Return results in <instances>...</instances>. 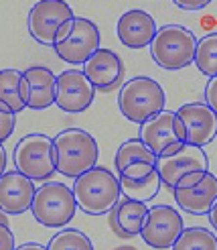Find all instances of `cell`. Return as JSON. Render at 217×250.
I'll list each match as a JSON object with an SVG mask.
<instances>
[{
  "instance_id": "obj_27",
  "label": "cell",
  "mask_w": 217,
  "mask_h": 250,
  "mask_svg": "<svg viewBox=\"0 0 217 250\" xmlns=\"http://www.w3.org/2000/svg\"><path fill=\"white\" fill-rule=\"evenodd\" d=\"M205 104L217 114V76L209 78V82L205 85Z\"/></svg>"
},
{
  "instance_id": "obj_23",
  "label": "cell",
  "mask_w": 217,
  "mask_h": 250,
  "mask_svg": "<svg viewBox=\"0 0 217 250\" xmlns=\"http://www.w3.org/2000/svg\"><path fill=\"white\" fill-rule=\"evenodd\" d=\"M171 250H217V236L203 226L183 228Z\"/></svg>"
},
{
  "instance_id": "obj_26",
  "label": "cell",
  "mask_w": 217,
  "mask_h": 250,
  "mask_svg": "<svg viewBox=\"0 0 217 250\" xmlns=\"http://www.w3.org/2000/svg\"><path fill=\"white\" fill-rule=\"evenodd\" d=\"M17 126V114H10V112L0 110V143L8 141Z\"/></svg>"
},
{
  "instance_id": "obj_19",
  "label": "cell",
  "mask_w": 217,
  "mask_h": 250,
  "mask_svg": "<svg viewBox=\"0 0 217 250\" xmlns=\"http://www.w3.org/2000/svg\"><path fill=\"white\" fill-rule=\"evenodd\" d=\"M24 82H27V108L31 110H45L55 104L57 96V76L49 67L33 65L22 71Z\"/></svg>"
},
{
  "instance_id": "obj_10",
  "label": "cell",
  "mask_w": 217,
  "mask_h": 250,
  "mask_svg": "<svg viewBox=\"0 0 217 250\" xmlns=\"http://www.w3.org/2000/svg\"><path fill=\"white\" fill-rule=\"evenodd\" d=\"M99 41H101V35H99L98 24L89 19L75 17L71 33L63 41L55 43L53 49L65 63L83 65L99 49Z\"/></svg>"
},
{
  "instance_id": "obj_25",
  "label": "cell",
  "mask_w": 217,
  "mask_h": 250,
  "mask_svg": "<svg viewBox=\"0 0 217 250\" xmlns=\"http://www.w3.org/2000/svg\"><path fill=\"white\" fill-rule=\"evenodd\" d=\"M47 250H94V244L81 230L63 228L49 240Z\"/></svg>"
},
{
  "instance_id": "obj_1",
  "label": "cell",
  "mask_w": 217,
  "mask_h": 250,
  "mask_svg": "<svg viewBox=\"0 0 217 250\" xmlns=\"http://www.w3.org/2000/svg\"><path fill=\"white\" fill-rule=\"evenodd\" d=\"M71 189L75 195V202H78V208L89 216L108 214L122 197L120 179L110 169L98 165L81 173L79 177H75Z\"/></svg>"
},
{
  "instance_id": "obj_28",
  "label": "cell",
  "mask_w": 217,
  "mask_h": 250,
  "mask_svg": "<svg viewBox=\"0 0 217 250\" xmlns=\"http://www.w3.org/2000/svg\"><path fill=\"white\" fill-rule=\"evenodd\" d=\"M15 236H12L10 228L0 224V250H15Z\"/></svg>"
},
{
  "instance_id": "obj_6",
  "label": "cell",
  "mask_w": 217,
  "mask_h": 250,
  "mask_svg": "<svg viewBox=\"0 0 217 250\" xmlns=\"http://www.w3.org/2000/svg\"><path fill=\"white\" fill-rule=\"evenodd\" d=\"M31 211L33 218L47 228H65L78 211V202L71 187L59 181H49L35 191Z\"/></svg>"
},
{
  "instance_id": "obj_29",
  "label": "cell",
  "mask_w": 217,
  "mask_h": 250,
  "mask_svg": "<svg viewBox=\"0 0 217 250\" xmlns=\"http://www.w3.org/2000/svg\"><path fill=\"white\" fill-rule=\"evenodd\" d=\"M173 2L181 10H203L207 4H211V0H173Z\"/></svg>"
},
{
  "instance_id": "obj_14",
  "label": "cell",
  "mask_w": 217,
  "mask_h": 250,
  "mask_svg": "<svg viewBox=\"0 0 217 250\" xmlns=\"http://www.w3.org/2000/svg\"><path fill=\"white\" fill-rule=\"evenodd\" d=\"M37 187L33 179L20 171H4L0 175V209L6 216H19L31 209Z\"/></svg>"
},
{
  "instance_id": "obj_5",
  "label": "cell",
  "mask_w": 217,
  "mask_h": 250,
  "mask_svg": "<svg viewBox=\"0 0 217 250\" xmlns=\"http://www.w3.org/2000/svg\"><path fill=\"white\" fill-rule=\"evenodd\" d=\"M157 171L160 175L162 185L169 189L191 187L205 177V173L209 171V161L203 146L185 143L177 153L169 157H158Z\"/></svg>"
},
{
  "instance_id": "obj_35",
  "label": "cell",
  "mask_w": 217,
  "mask_h": 250,
  "mask_svg": "<svg viewBox=\"0 0 217 250\" xmlns=\"http://www.w3.org/2000/svg\"><path fill=\"white\" fill-rule=\"evenodd\" d=\"M114 250H138V248H134V246H116Z\"/></svg>"
},
{
  "instance_id": "obj_21",
  "label": "cell",
  "mask_w": 217,
  "mask_h": 250,
  "mask_svg": "<svg viewBox=\"0 0 217 250\" xmlns=\"http://www.w3.org/2000/svg\"><path fill=\"white\" fill-rule=\"evenodd\" d=\"M120 179V189L124 197H130V199H138V202H150L155 199L158 189H160V175L157 171V167H152L146 173H140V175H118Z\"/></svg>"
},
{
  "instance_id": "obj_16",
  "label": "cell",
  "mask_w": 217,
  "mask_h": 250,
  "mask_svg": "<svg viewBox=\"0 0 217 250\" xmlns=\"http://www.w3.org/2000/svg\"><path fill=\"white\" fill-rule=\"evenodd\" d=\"M157 22L146 10L132 8L118 19L116 33L122 45L128 49H144L157 35Z\"/></svg>"
},
{
  "instance_id": "obj_33",
  "label": "cell",
  "mask_w": 217,
  "mask_h": 250,
  "mask_svg": "<svg viewBox=\"0 0 217 250\" xmlns=\"http://www.w3.org/2000/svg\"><path fill=\"white\" fill-rule=\"evenodd\" d=\"M4 171H6V151H4L2 143H0V175H2Z\"/></svg>"
},
{
  "instance_id": "obj_24",
  "label": "cell",
  "mask_w": 217,
  "mask_h": 250,
  "mask_svg": "<svg viewBox=\"0 0 217 250\" xmlns=\"http://www.w3.org/2000/svg\"><path fill=\"white\" fill-rule=\"evenodd\" d=\"M193 63L203 76H217V33H207L197 41Z\"/></svg>"
},
{
  "instance_id": "obj_34",
  "label": "cell",
  "mask_w": 217,
  "mask_h": 250,
  "mask_svg": "<svg viewBox=\"0 0 217 250\" xmlns=\"http://www.w3.org/2000/svg\"><path fill=\"white\" fill-rule=\"evenodd\" d=\"M0 224H4V226H8V216L4 214L2 209H0Z\"/></svg>"
},
{
  "instance_id": "obj_4",
  "label": "cell",
  "mask_w": 217,
  "mask_h": 250,
  "mask_svg": "<svg viewBox=\"0 0 217 250\" xmlns=\"http://www.w3.org/2000/svg\"><path fill=\"white\" fill-rule=\"evenodd\" d=\"M150 55L155 63L162 69L178 71L193 63L197 39L195 33L181 27V24H167L157 31L155 39L150 41Z\"/></svg>"
},
{
  "instance_id": "obj_8",
  "label": "cell",
  "mask_w": 217,
  "mask_h": 250,
  "mask_svg": "<svg viewBox=\"0 0 217 250\" xmlns=\"http://www.w3.org/2000/svg\"><path fill=\"white\" fill-rule=\"evenodd\" d=\"M142 143L150 148L155 157H169L185 145V130L178 116L171 110H160L158 114L140 124Z\"/></svg>"
},
{
  "instance_id": "obj_18",
  "label": "cell",
  "mask_w": 217,
  "mask_h": 250,
  "mask_svg": "<svg viewBox=\"0 0 217 250\" xmlns=\"http://www.w3.org/2000/svg\"><path fill=\"white\" fill-rule=\"evenodd\" d=\"M173 193L175 202L181 209L195 216H207L217 199V177L211 171H207L199 183L191 187H177V189H173Z\"/></svg>"
},
{
  "instance_id": "obj_17",
  "label": "cell",
  "mask_w": 217,
  "mask_h": 250,
  "mask_svg": "<svg viewBox=\"0 0 217 250\" xmlns=\"http://www.w3.org/2000/svg\"><path fill=\"white\" fill-rule=\"evenodd\" d=\"M146 214H148L146 202H138V199L122 195L118 204L108 211L110 228L118 238H134V236H140V232H142Z\"/></svg>"
},
{
  "instance_id": "obj_13",
  "label": "cell",
  "mask_w": 217,
  "mask_h": 250,
  "mask_svg": "<svg viewBox=\"0 0 217 250\" xmlns=\"http://www.w3.org/2000/svg\"><path fill=\"white\" fill-rule=\"evenodd\" d=\"M178 116L185 130V143L195 146H205L217 136V114L205 102H191L178 108Z\"/></svg>"
},
{
  "instance_id": "obj_20",
  "label": "cell",
  "mask_w": 217,
  "mask_h": 250,
  "mask_svg": "<svg viewBox=\"0 0 217 250\" xmlns=\"http://www.w3.org/2000/svg\"><path fill=\"white\" fill-rule=\"evenodd\" d=\"M27 82L19 69H0V110L19 114L27 108Z\"/></svg>"
},
{
  "instance_id": "obj_11",
  "label": "cell",
  "mask_w": 217,
  "mask_h": 250,
  "mask_svg": "<svg viewBox=\"0 0 217 250\" xmlns=\"http://www.w3.org/2000/svg\"><path fill=\"white\" fill-rule=\"evenodd\" d=\"M183 228H185L183 216H178V211L175 208L155 206V208H148L146 222H144L140 236H142V240L150 248L164 250L175 244V240L183 232Z\"/></svg>"
},
{
  "instance_id": "obj_7",
  "label": "cell",
  "mask_w": 217,
  "mask_h": 250,
  "mask_svg": "<svg viewBox=\"0 0 217 250\" xmlns=\"http://www.w3.org/2000/svg\"><path fill=\"white\" fill-rule=\"evenodd\" d=\"M17 171L27 175L33 181H47L51 175L57 173V155L55 143L47 134L33 132L17 143L12 151Z\"/></svg>"
},
{
  "instance_id": "obj_12",
  "label": "cell",
  "mask_w": 217,
  "mask_h": 250,
  "mask_svg": "<svg viewBox=\"0 0 217 250\" xmlns=\"http://www.w3.org/2000/svg\"><path fill=\"white\" fill-rule=\"evenodd\" d=\"M96 98V87L79 69H65L57 76L55 104L67 114H79L92 106Z\"/></svg>"
},
{
  "instance_id": "obj_30",
  "label": "cell",
  "mask_w": 217,
  "mask_h": 250,
  "mask_svg": "<svg viewBox=\"0 0 217 250\" xmlns=\"http://www.w3.org/2000/svg\"><path fill=\"white\" fill-rule=\"evenodd\" d=\"M152 167H157V165H148V163H136V165H130V167H126L120 175H140V173H146V171H150Z\"/></svg>"
},
{
  "instance_id": "obj_9",
  "label": "cell",
  "mask_w": 217,
  "mask_h": 250,
  "mask_svg": "<svg viewBox=\"0 0 217 250\" xmlns=\"http://www.w3.org/2000/svg\"><path fill=\"white\" fill-rule=\"evenodd\" d=\"M73 10L65 0H37L29 12V33L37 43L53 47L59 29L73 21Z\"/></svg>"
},
{
  "instance_id": "obj_31",
  "label": "cell",
  "mask_w": 217,
  "mask_h": 250,
  "mask_svg": "<svg viewBox=\"0 0 217 250\" xmlns=\"http://www.w3.org/2000/svg\"><path fill=\"white\" fill-rule=\"evenodd\" d=\"M209 222H211V228L217 232V199H215V204L209 209Z\"/></svg>"
},
{
  "instance_id": "obj_32",
  "label": "cell",
  "mask_w": 217,
  "mask_h": 250,
  "mask_svg": "<svg viewBox=\"0 0 217 250\" xmlns=\"http://www.w3.org/2000/svg\"><path fill=\"white\" fill-rule=\"evenodd\" d=\"M15 250H47V246L37 244V242H27V244H22V246H19Z\"/></svg>"
},
{
  "instance_id": "obj_3",
  "label": "cell",
  "mask_w": 217,
  "mask_h": 250,
  "mask_svg": "<svg viewBox=\"0 0 217 250\" xmlns=\"http://www.w3.org/2000/svg\"><path fill=\"white\" fill-rule=\"evenodd\" d=\"M167 96H164L162 85L146 76H138L128 80L118 94V108L122 116L130 122L142 124L160 110H164Z\"/></svg>"
},
{
  "instance_id": "obj_2",
  "label": "cell",
  "mask_w": 217,
  "mask_h": 250,
  "mask_svg": "<svg viewBox=\"0 0 217 250\" xmlns=\"http://www.w3.org/2000/svg\"><path fill=\"white\" fill-rule=\"evenodd\" d=\"M53 143L57 155V171L65 177L75 179L98 165L99 148L89 132L81 128H65L55 136Z\"/></svg>"
},
{
  "instance_id": "obj_15",
  "label": "cell",
  "mask_w": 217,
  "mask_h": 250,
  "mask_svg": "<svg viewBox=\"0 0 217 250\" xmlns=\"http://www.w3.org/2000/svg\"><path fill=\"white\" fill-rule=\"evenodd\" d=\"M124 63L118 53H114L112 49H98V51L83 63V73L87 80L94 83L96 90L108 92L114 90L116 85L122 83L124 80Z\"/></svg>"
},
{
  "instance_id": "obj_22",
  "label": "cell",
  "mask_w": 217,
  "mask_h": 250,
  "mask_svg": "<svg viewBox=\"0 0 217 250\" xmlns=\"http://www.w3.org/2000/svg\"><path fill=\"white\" fill-rule=\"evenodd\" d=\"M136 163H148V165H157V157L150 148L142 143V139H130V141H124L118 151L116 157H114V167H116L118 175L130 165Z\"/></svg>"
}]
</instances>
